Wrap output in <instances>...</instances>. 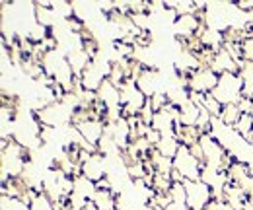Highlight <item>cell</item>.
Instances as JSON below:
<instances>
[{
	"mask_svg": "<svg viewBox=\"0 0 253 210\" xmlns=\"http://www.w3.org/2000/svg\"><path fill=\"white\" fill-rule=\"evenodd\" d=\"M222 105L238 103L244 97V80L238 72H224L218 78V86L211 91Z\"/></svg>",
	"mask_w": 253,
	"mask_h": 210,
	"instance_id": "cell-1",
	"label": "cell"
},
{
	"mask_svg": "<svg viewBox=\"0 0 253 210\" xmlns=\"http://www.w3.org/2000/svg\"><path fill=\"white\" fill-rule=\"evenodd\" d=\"M203 164L191 154L189 146H179V150L173 158V171H177L185 181H199L203 173Z\"/></svg>",
	"mask_w": 253,
	"mask_h": 210,
	"instance_id": "cell-2",
	"label": "cell"
},
{
	"mask_svg": "<svg viewBox=\"0 0 253 210\" xmlns=\"http://www.w3.org/2000/svg\"><path fill=\"white\" fill-rule=\"evenodd\" d=\"M187 193V207L191 210H207L211 201L214 199L212 189L205 181H183Z\"/></svg>",
	"mask_w": 253,
	"mask_h": 210,
	"instance_id": "cell-3",
	"label": "cell"
},
{
	"mask_svg": "<svg viewBox=\"0 0 253 210\" xmlns=\"http://www.w3.org/2000/svg\"><path fill=\"white\" fill-rule=\"evenodd\" d=\"M80 164H82V175L92 183H97L103 177H107L105 173V160L101 154H90V152L82 150L80 156Z\"/></svg>",
	"mask_w": 253,
	"mask_h": 210,
	"instance_id": "cell-4",
	"label": "cell"
},
{
	"mask_svg": "<svg viewBox=\"0 0 253 210\" xmlns=\"http://www.w3.org/2000/svg\"><path fill=\"white\" fill-rule=\"evenodd\" d=\"M218 78L220 76L212 68H201L193 74V78L187 82V86L191 88L193 93H211L218 86Z\"/></svg>",
	"mask_w": 253,
	"mask_h": 210,
	"instance_id": "cell-5",
	"label": "cell"
},
{
	"mask_svg": "<svg viewBox=\"0 0 253 210\" xmlns=\"http://www.w3.org/2000/svg\"><path fill=\"white\" fill-rule=\"evenodd\" d=\"M222 201H226L234 210H244L246 205L250 203V197L238 183L228 181L226 187H224V193H222Z\"/></svg>",
	"mask_w": 253,
	"mask_h": 210,
	"instance_id": "cell-6",
	"label": "cell"
},
{
	"mask_svg": "<svg viewBox=\"0 0 253 210\" xmlns=\"http://www.w3.org/2000/svg\"><path fill=\"white\" fill-rule=\"evenodd\" d=\"M179 146H181V144H179V140L175 138V132H173V130H168V132H162V140L158 142L156 150H158L162 156L173 160L177 150H179Z\"/></svg>",
	"mask_w": 253,
	"mask_h": 210,
	"instance_id": "cell-7",
	"label": "cell"
},
{
	"mask_svg": "<svg viewBox=\"0 0 253 210\" xmlns=\"http://www.w3.org/2000/svg\"><path fill=\"white\" fill-rule=\"evenodd\" d=\"M242 115H244V113H242V109L238 107V103L224 105L222 115H220V123H224V125H230V126H236Z\"/></svg>",
	"mask_w": 253,
	"mask_h": 210,
	"instance_id": "cell-8",
	"label": "cell"
},
{
	"mask_svg": "<svg viewBox=\"0 0 253 210\" xmlns=\"http://www.w3.org/2000/svg\"><path fill=\"white\" fill-rule=\"evenodd\" d=\"M234 130L238 132V134H242L246 140H248V136L253 132V115L252 113H244L240 121H238V125L234 126Z\"/></svg>",
	"mask_w": 253,
	"mask_h": 210,
	"instance_id": "cell-9",
	"label": "cell"
},
{
	"mask_svg": "<svg viewBox=\"0 0 253 210\" xmlns=\"http://www.w3.org/2000/svg\"><path fill=\"white\" fill-rule=\"evenodd\" d=\"M2 210H30L28 203L20 201V199H8L6 195H2Z\"/></svg>",
	"mask_w": 253,
	"mask_h": 210,
	"instance_id": "cell-10",
	"label": "cell"
},
{
	"mask_svg": "<svg viewBox=\"0 0 253 210\" xmlns=\"http://www.w3.org/2000/svg\"><path fill=\"white\" fill-rule=\"evenodd\" d=\"M207 210H234L226 201H218V199H212L211 205L207 207Z\"/></svg>",
	"mask_w": 253,
	"mask_h": 210,
	"instance_id": "cell-11",
	"label": "cell"
},
{
	"mask_svg": "<svg viewBox=\"0 0 253 210\" xmlns=\"http://www.w3.org/2000/svg\"><path fill=\"white\" fill-rule=\"evenodd\" d=\"M166 210H191L185 203H171Z\"/></svg>",
	"mask_w": 253,
	"mask_h": 210,
	"instance_id": "cell-12",
	"label": "cell"
},
{
	"mask_svg": "<svg viewBox=\"0 0 253 210\" xmlns=\"http://www.w3.org/2000/svg\"><path fill=\"white\" fill-rule=\"evenodd\" d=\"M252 115H253V95H252Z\"/></svg>",
	"mask_w": 253,
	"mask_h": 210,
	"instance_id": "cell-13",
	"label": "cell"
},
{
	"mask_svg": "<svg viewBox=\"0 0 253 210\" xmlns=\"http://www.w3.org/2000/svg\"><path fill=\"white\" fill-rule=\"evenodd\" d=\"M154 210H164V209H160V207H154Z\"/></svg>",
	"mask_w": 253,
	"mask_h": 210,
	"instance_id": "cell-14",
	"label": "cell"
},
{
	"mask_svg": "<svg viewBox=\"0 0 253 210\" xmlns=\"http://www.w3.org/2000/svg\"><path fill=\"white\" fill-rule=\"evenodd\" d=\"M82 210H86V209H82Z\"/></svg>",
	"mask_w": 253,
	"mask_h": 210,
	"instance_id": "cell-15",
	"label": "cell"
}]
</instances>
